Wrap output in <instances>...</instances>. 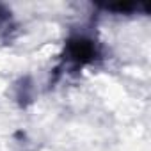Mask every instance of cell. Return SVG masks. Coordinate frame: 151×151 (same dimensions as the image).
Returning a JSON list of instances; mask_svg holds the SVG:
<instances>
[{"mask_svg": "<svg viewBox=\"0 0 151 151\" xmlns=\"http://www.w3.org/2000/svg\"><path fill=\"white\" fill-rule=\"evenodd\" d=\"M68 55L75 62H80V64L89 62L94 57V45L89 39H82V37L73 39L68 45Z\"/></svg>", "mask_w": 151, "mask_h": 151, "instance_id": "1", "label": "cell"}, {"mask_svg": "<svg viewBox=\"0 0 151 151\" xmlns=\"http://www.w3.org/2000/svg\"><path fill=\"white\" fill-rule=\"evenodd\" d=\"M4 14H6V11L2 9V6H0V20H2V18H4Z\"/></svg>", "mask_w": 151, "mask_h": 151, "instance_id": "2", "label": "cell"}]
</instances>
